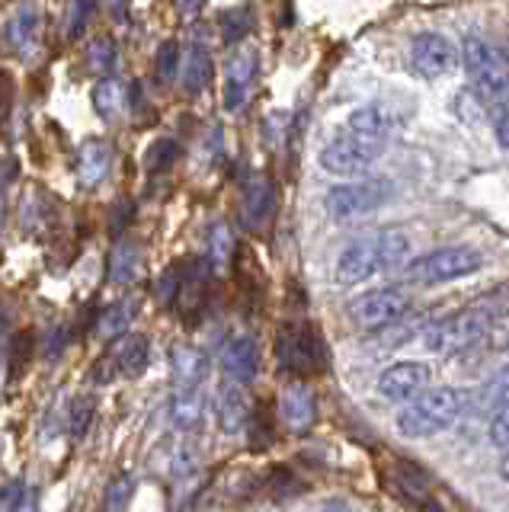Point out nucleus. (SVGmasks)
Segmentation results:
<instances>
[{"label": "nucleus", "mask_w": 509, "mask_h": 512, "mask_svg": "<svg viewBox=\"0 0 509 512\" xmlns=\"http://www.w3.org/2000/svg\"><path fill=\"white\" fill-rule=\"evenodd\" d=\"M461 64L468 74V90L481 100V106H503L509 103V58L493 48L487 39L468 32L461 42Z\"/></svg>", "instance_id": "nucleus-1"}, {"label": "nucleus", "mask_w": 509, "mask_h": 512, "mask_svg": "<svg viewBox=\"0 0 509 512\" xmlns=\"http://www.w3.org/2000/svg\"><path fill=\"white\" fill-rule=\"evenodd\" d=\"M461 410H465V394L458 388H426L397 410L394 426L404 439H429L449 429Z\"/></svg>", "instance_id": "nucleus-2"}, {"label": "nucleus", "mask_w": 509, "mask_h": 512, "mask_svg": "<svg viewBox=\"0 0 509 512\" xmlns=\"http://www.w3.org/2000/svg\"><path fill=\"white\" fill-rule=\"evenodd\" d=\"M506 308H509V301L497 304V295H490L484 301L471 304V308H465V311H458L452 317H442V320H436V324H429L426 333H423V340L433 352H458V349H465L468 343H474L477 336H481Z\"/></svg>", "instance_id": "nucleus-3"}, {"label": "nucleus", "mask_w": 509, "mask_h": 512, "mask_svg": "<svg viewBox=\"0 0 509 512\" xmlns=\"http://www.w3.org/2000/svg\"><path fill=\"white\" fill-rule=\"evenodd\" d=\"M481 266H484V256L474 247L452 244V247L429 250V253L417 256V260H407L404 276H407V282H417V285H442V282L474 276Z\"/></svg>", "instance_id": "nucleus-4"}, {"label": "nucleus", "mask_w": 509, "mask_h": 512, "mask_svg": "<svg viewBox=\"0 0 509 512\" xmlns=\"http://www.w3.org/2000/svg\"><path fill=\"white\" fill-rule=\"evenodd\" d=\"M391 196H394V183L385 180V176H359V180L330 186L324 196V208L333 221H353L378 212L381 205L391 202Z\"/></svg>", "instance_id": "nucleus-5"}, {"label": "nucleus", "mask_w": 509, "mask_h": 512, "mask_svg": "<svg viewBox=\"0 0 509 512\" xmlns=\"http://www.w3.org/2000/svg\"><path fill=\"white\" fill-rule=\"evenodd\" d=\"M324 349L321 333L308 324H285L276 336V356L289 375H314L327 359Z\"/></svg>", "instance_id": "nucleus-6"}, {"label": "nucleus", "mask_w": 509, "mask_h": 512, "mask_svg": "<svg viewBox=\"0 0 509 512\" xmlns=\"http://www.w3.org/2000/svg\"><path fill=\"white\" fill-rule=\"evenodd\" d=\"M148 356H151L148 336L122 333V336H116L113 343H109V349L97 359V365L90 368V381L109 384L116 378H138L148 368Z\"/></svg>", "instance_id": "nucleus-7"}, {"label": "nucleus", "mask_w": 509, "mask_h": 512, "mask_svg": "<svg viewBox=\"0 0 509 512\" xmlns=\"http://www.w3.org/2000/svg\"><path fill=\"white\" fill-rule=\"evenodd\" d=\"M378 157H381V148L343 132L324 144L321 154H317V164H321L324 173L340 176V180H359V176H365L375 167Z\"/></svg>", "instance_id": "nucleus-8"}, {"label": "nucleus", "mask_w": 509, "mask_h": 512, "mask_svg": "<svg viewBox=\"0 0 509 512\" xmlns=\"http://www.w3.org/2000/svg\"><path fill=\"white\" fill-rule=\"evenodd\" d=\"M410 311V295L401 285H385V288H372V292L359 295L349 304V317L356 320L362 330H381L401 320Z\"/></svg>", "instance_id": "nucleus-9"}, {"label": "nucleus", "mask_w": 509, "mask_h": 512, "mask_svg": "<svg viewBox=\"0 0 509 512\" xmlns=\"http://www.w3.org/2000/svg\"><path fill=\"white\" fill-rule=\"evenodd\" d=\"M410 71L423 77V80H439L449 74L458 64V52L455 45L439 36V32H417L410 42Z\"/></svg>", "instance_id": "nucleus-10"}, {"label": "nucleus", "mask_w": 509, "mask_h": 512, "mask_svg": "<svg viewBox=\"0 0 509 512\" xmlns=\"http://www.w3.org/2000/svg\"><path fill=\"white\" fill-rule=\"evenodd\" d=\"M375 272H381V256H378V237L375 234L349 240V244L337 256V266H333V276H337L340 285H359L365 279H372Z\"/></svg>", "instance_id": "nucleus-11"}, {"label": "nucleus", "mask_w": 509, "mask_h": 512, "mask_svg": "<svg viewBox=\"0 0 509 512\" xmlns=\"http://www.w3.org/2000/svg\"><path fill=\"white\" fill-rule=\"evenodd\" d=\"M378 394L391 400V404H407L417 394H423L429 388V365L426 362H394L385 372L378 375Z\"/></svg>", "instance_id": "nucleus-12"}, {"label": "nucleus", "mask_w": 509, "mask_h": 512, "mask_svg": "<svg viewBox=\"0 0 509 512\" xmlns=\"http://www.w3.org/2000/svg\"><path fill=\"white\" fill-rule=\"evenodd\" d=\"M257 74H260V58L253 48H241V52H234L225 64V87H221V100H225V109L228 112H237L247 96L257 84Z\"/></svg>", "instance_id": "nucleus-13"}, {"label": "nucleus", "mask_w": 509, "mask_h": 512, "mask_svg": "<svg viewBox=\"0 0 509 512\" xmlns=\"http://www.w3.org/2000/svg\"><path fill=\"white\" fill-rule=\"evenodd\" d=\"M346 132H349V135H356V138L365 141V144H375V148L385 151V148H388V141H391L394 132H397V119H394V112H391L388 106H381V103H365V106H359V109L349 112Z\"/></svg>", "instance_id": "nucleus-14"}, {"label": "nucleus", "mask_w": 509, "mask_h": 512, "mask_svg": "<svg viewBox=\"0 0 509 512\" xmlns=\"http://www.w3.org/2000/svg\"><path fill=\"white\" fill-rule=\"evenodd\" d=\"M221 368H225L228 381L250 384L260 372V349L250 333H234L221 346Z\"/></svg>", "instance_id": "nucleus-15"}, {"label": "nucleus", "mask_w": 509, "mask_h": 512, "mask_svg": "<svg viewBox=\"0 0 509 512\" xmlns=\"http://www.w3.org/2000/svg\"><path fill=\"white\" fill-rule=\"evenodd\" d=\"M276 212V189L266 176H253L241 196V221L247 231H263Z\"/></svg>", "instance_id": "nucleus-16"}, {"label": "nucleus", "mask_w": 509, "mask_h": 512, "mask_svg": "<svg viewBox=\"0 0 509 512\" xmlns=\"http://www.w3.org/2000/svg\"><path fill=\"white\" fill-rule=\"evenodd\" d=\"M215 413H218V429L225 436H237V432L247 429L250 420V400L244 384L237 381H225L218 388V400H215Z\"/></svg>", "instance_id": "nucleus-17"}, {"label": "nucleus", "mask_w": 509, "mask_h": 512, "mask_svg": "<svg viewBox=\"0 0 509 512\" xmlns=\"http://www.w3.org/2000/svg\"><path fill=\"white\" fill-rule=\"evenodd\" d=\"M279 413L292 432H308L317 420V404L308 384H289L279 397Z\"/></svg>", "instance_id": "nucleus-18"}, {"label": "nucleus", "mask_w": 509, "mask_h": 512, "mask_svg": "<svg viewBox=\"0 0 509 512\" xmlns=\"http://www.w3.org/2000/svg\"><path fill=\"white\" fill-rule=\"evenodd\" d=\"M212 77H215V61H212L209 45H205L202 39H193V45H189V55H186L183 64H180L183 90H186L189 96H199L205 87L212 84Z\"/></svg>", "instance_id": "nucleus-19"}, {"label": "nucleus", "mask_w": 509, "mask_h": 512, "mask_svg": "<svg viewBox=\"0 0 509 512\" xmlns=\"http://www.w3.org/2000/svg\"><path fill=\"white\" fill-rule=\"evenodd\" d=\"M170 372L177 388H199L202 378L209 375V356L196 346H173L170 349Z\"/></svg>", "instance_id": "nucleus-20"}, {"label": "nucleus", "mask_w": 509, "mask_h": 512, "mask_svg": "<svg viewBox=\"0 0 509 512\" xmlns=\"http://www.w3.org/2000/svg\"><path fill=\"white\" fill-rule=\"evenodd\" d=\"M109 167H113V151L103 138H87L77 151V180L84 186H97L106 180Z\"/></svg>", "instance_id": "nucleus-21"}, {"label": "nucleus", "mask_w": 509, "mask_h": 512, "mask_svg": "<svg viewBox=\"0 0 509 512\" xmlns=\"http://www.w3.org/2000/svg\"><path fill=\"white\" fill-rule=\"evenodd\" d=\"M205 420V397L199 388H177L170 397V423L183 432H196Z\"/></svg>", "instance_id": "nucleus-22"}, {"label": "nucleus", "mask_w": 509, "mask_h": 512, "mask_svg": "<svg viewBox=\"0 0 509 512\" xmlns=\"http://www.w3.org/2000/svg\"><path fill=\"white\" fill-rule=\"evenodd\" d=\"M39 29H42V10L36 0H23V4L17 7V13H13L10 20V42L13 48H17L20 55H29L33 52V45L39 39Z\"/></svg>", "instance_id": "nucleus-23"}, {"label": "nucleus", "mask_w": 509, "mask_h": 512, "mask_svg": "<svg viewBox=\"0 0 509 512\" xmlns=\"http://www.w3.org/2000/svg\"><path fill=\"white\" fill-rule=\"evenodd\" d=\"M90 100H93V109H97V116L103 122H113L122 109H129V87L109 74V77L97 80V87H93Z\"/></svg>", "instance_id": "nucleus-24"}, {"label": "nucleus", "mask_w": 509, "mask_h": 512, "mask_svg": "<svg viewBox=\"0 0 509 512\" xmlns=\"http://www.w3.org/2000/svg\"><path fill=\"white\" fill-rule=\"evenodd\" d=\"M141 272V250L132 240H116L113 253H109V282L113 285H129Z\"/></svg>", "instance_id": "nucleus-25"}, {"label": "nucleus", "mask_w": 509, "mask_h": 512, "mask_svg": "<svg viewBox=\"0 0 509 512\" xmlns=\"http://www.w3.org/2000/svg\"><path fill=\"white\" fill-rule=\"evenodd\" d=\"M378 256H381V272L401 269L410 260V237L401 228H385L378 231Z\"/></svg>", "instance_id": "nucleus-26"}, {"label": "nucleus", "mask_w": 509, "mask_h": 512, "mask_svg": "<svg viewBox=\"0 0 509 512\" xmlns=\"http://www.w3.org/2000/svg\"><path fill=\"white\" fill-rule=\"evenodd\" d=\"M218 29H221V39H225V45L244 42L250 36V29H253V7L250 4L228 7L225 13L218 16Z\"/></svg>", "instance_id": "nucleus-27"}, {"label": "nucleus", "mask_w": 509, "mask_h": 512, "mask_svg": "<svg viewBox=\"0 0 509 512\" xmlns=\"http://www.w3.org/2000/svg\"><path fill=\"white\" fill-rule=\"evenodd\" d=\"M10 362H7V372H10V381H20L26 375L29 362L36 356V333L33 330H20L10 336Z\"/></svg>", "instance_id": "nucleus-28"}, {"label": "nucleus", "mask_w": 509, "mask_h": 512, "mask_svg": "<svg viewBox=\"0 0 509 512\" xmlns=\"http://www.w3.org/2000/svg\"><path fill=\"white\" fill-rule=\"evenodd\" d=\"M132 317H135V304L129 298H122L116 304H109V308L100 314V336L103 340H116V336H122L125 330H129L132 324Z\"/></svg>", "instance_id": "nucleus-29"}, {"label": "nucleus", "mask_w": 509, "mask_h": 512, "mask_svg": "<svg viewBox=\"0 0 509 512\" xmlns=\"http://www.w3.org/2000/svg\"><path fill=\"white\" fill-rule=\"evenodd\" d=\"M177 157H180L177 141L157 138V141L148 144V151H145V157H141V164H145V173L157 176V173H167L173 164H177Z\"/></svg>", "instance_id": "nucleus-30"}, {"label": "nucleus", "mask_w": 509, "mask_h": 512, "mask_svg": "<svg viewBox=\"0 0 509 512\" xmlns=\"http://www.w3.org/2000/svg\"><path fill=\"white\" fill-rule=\"evenodd\" d=\"M135 496V477L132 474H116L103 490V512H125Z\"/></svg>", "instance_id": "nucleus-31"}, {"label": "nucleus", "mask_w": 509, "mask_h": 512, "mask_svg": "<svg viewBox=\"0 0 509 512\" xmlns=\"http://www.w3.org/2000/svg\"><path fill=\"white\" fill-rule=\"evenodd\" d=\"M116 58H119L116 42H113V39H106V36L93 39L90 48H87V68H90L93 74H100V77H109V74H113Z\"/></svg>", "instance_id": "nucleus-32"}, {"label": "nucleus", "mask_w": 509, "mask_h": 512, "mask_svg": "<svg viewBox=\"0 0 509 512\" xmlns=\"http://www.w3.org/2000/svg\"><path fill=\"white\" fill-rule=\"evenodd\" d=\"M93 13H97V0H71L68 4V13H65V39H81Z\"/></svg>", "instance_id": "nucleus-33"}, {"label": "nucleus", "mask_w": 509, "mask_h": 512, "mask_svg": "<svg viewBox=\"0 0 509 512\" xmlns=\"http://www.w3.org/2000/svg\"><path fill=\"white\" fill-rule=\"evenodd\" d=\"M180 64H183V55H180V45L177 42H161L157 48V61H154V77L161 80V84H173V80L180 77Z\"/></svg>", "instance_id": "nucleus-34"}, {"label": "nucleus", "mask_w": 509, "mask_h": 512, "mask_svg": "<svg viewBox=\"0 0 509 512\" xmlns=\"http://www.w3.org/2000/svg\"><path fill=\"white\" fill-rule=\"evenodd\" d=\"M93 416H97V400L90 394H77L71 400V410H68V426H71V436L81 439L84 432L93 426Z\"/></svg>", "instance_id": "nucleus-35"}, {"label": "nucleus", "mask_w": 509, "mask_h": 512, "mask_svg": "<svg viewBox=\"0 0 509 512\" xmlns=\"http://www.w3.org/2000/svg\"><path fill=\"white\" fill-rule=\"evenodd\" d=\"M506 400H509V365H503L500 372H493L490 381H484V388H481L484 407H500Z\"/></svg>", "instance_id": "nucleus-36"}, {"label": "nucleus", "mask_w": 509, "mask_h": 512, "mask_svg": "<svg viewBox=\"0 0 509 512\" xmlns=\"http://www.w3.org/2000/svg\"><path fill=\"white\" fill-rule=\"evenodd\" d=\"M231 250H234V240H231L228 224H221V221L212 224V231H209V260H212V266L228 263Z\"/></svg>", "instance_id": "nucleus-37"}, {"label": "nucleus", "mask_w": 509, "mask_h": 512, "mask_svg": "<svg viewBox=\"0 0 509 512\" xmlns=\"http://www.w3.org/2000/svg\"><path fill=\"white\" fill-rule=\"evenodd\" d=\"M487 436L490 442L500 448V452H509V400L506 404L497 407V413H493V420L487 426Z\"/></svg>", "instance_id": "nucleus-38"}, {"label": "nucleus", "mask_w": 509, "mask_h": 512, "mask_svg": "<svg viewBox=\"0 0 509 512\" xmlns=\"http://www.w3.org/2000/svg\"><path fill=\"white\" fill-rule=\"evenodd\" d=\"M487 119H490V128H493V138H497V144L509 154V103L487 106Z\"/></svg>", "instance_id": "nucleus-39"}, {"label": "nucleus", "mask_w": 509, "mask_h": 512, "mask_svg": "<svg viewBox=\"0 0 509 512\" xmlns=\"http://www.w3.org/2000/svg\"><path fill=\"white\" fill-rule=\"evenodd\" d=\"M173 468H177V474H193L199 468V448L193 442H183L173 452Z\"/></svg>", "instance_id": "nucleus-40"}, {"label": "nucleus", "mask_w": 509, "mask_h": 512, "mask_svg": "<svg viewBox=\"0 0 509 512\" xmlns=\"http://www.w3.org/2000/svg\"><path fill=\"white\" fill-rule=\"evenodd\" d=\"M135 218V202L132 199H122L113 205V215H109V231H113V237H119L125 228H129V221Z\"/></svg>", "instance_id": "nucleus-41"}, {"label": "nucleus", "mask_w": 509, "mask_h": 512, "mask_svg": "<svg viewBox=\"0 0 509 512\" xmlns=\"http://www.w3.org/2000/svg\"><path fill=\"white\" fill-rule=\"evenodd\" d=\"M205 0H173V7H177L180 16H186V20H193V16H199Z\"/></svg>", "instance_id": "nucleus-42"}, {"label": "nucleus", "mask_w": 509, "mask_h": 512, "mask_svg": "<svg viewBox=\"0 0 509 512\" xmlns=\"http://www.w3.org/2000/svg\"><path fill=\"white\" fill-rule=\"evenodd\" d=\"M17 512H36V496L26 493L23 500H20V506H17Z\"/></svg>", "instance_id": "nucleus-43"}, {"label": "nucleus", "mask_w": 509, "mask_h": 512, "mask_svg": "<svg viewBox=\"0 0 509 512\" xmlns=\"http://www.w3.org/2000/svg\"><path fill=\"white\" fill-rule=\"evenodd\" d=\"M4 346H10L7 343V317L0 314V352H4Z\"/></svg>", "instance_id": "nucleus-44"}, {"label": "nucleus", "mask_w": 509, "mask_h": 512, "mask_svg": "<svg viewBox=\"0 0 509 512\" xmlns=\"http://www.w3.org/2000/svg\"><path fill=\"white\" fill-rule=\"evenodd\" d=\"M500 477L509 484V452H503V458H500Z\"/></svg>", "instance_id": "nucleus-45"}, {"label": "nucleus", "mask_w": 509, "mask_h": 512, "mask_svg": "<svg viewBox=\"0 0 509 512\" xmlns=\"http://www.w3.org/2000/svg\"><path fill=\"white\" fill-rule=\"evenodd\" d=\"M0 228H4V192H0Z\"/></svg>", "instance_id": "nucleus-46"}]
</instances>
